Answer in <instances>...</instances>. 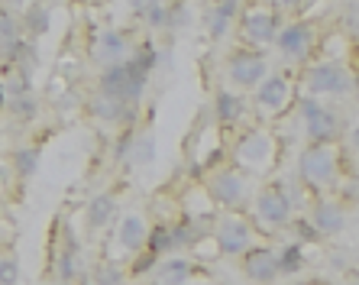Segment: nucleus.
<instances>
[{"label": "nucleus", "instance_id": "obj_1", "mask_svg": "<svg viewBox=\"0 0 359 285\" xmlns=\"http://www.w3.org/2000/svg\"><path fill=\"white\" fill-rule=\"evenodd\" d=\"M301 117H304V130L314 146H330L340 133V117L327 104L314 101V98H301Z\"/></svg>", "mask_w": 359, "mask_h": 285}, {"label": "nucleus", "instance_id": "obj_2", "mask_svg": "<svg viewBox=\"0 0 359 285\" xmlns=\"http://www.w3.org/2000/svg\"><path fill=\"white\" fill-rule=\"evenodd\" d=\"M337 172H340V159L334 146H311L301 156V178L308 185H334Z\"/></svg>", "mask_w": 359, "mask_h": 285}, {"label": "nucleus", "instance_id": "obj_3", "mask_svg": "<svg viewBox=\"0 0 359 285\" xmlns=\"http://www.w3.org/2000/svg\"><path fill=\"white\" fill-rule=\"evenodd\" d=\"M311 94H346L353 88V75L337 62H320L304 72Z\"/></svg>", "mask_w": 359, "mask_h": 285}, {"label": "nucleus", "instance_id": "obj_4", "mask_svg": "<svg viewBox=\"0 0 359 285\" xmlns=\"http://www.w3.org/2000/svg\"><path fill=\"white\" fill-rule=\"evenodd\" d=\"M292 201L285 198L282 185H269L266 192L256 198V220L266 227H285L288 220H292Z\"/></svg>", "mask_w": 359, "mask_h": 285}, {"label": "nucleus", "instance_id": "obj_5", "mask_svg": "<svg viewBox=\"0 0 359 285\" xmlns=\"http://www.w3.org/2000/svg\"><path fill=\"white\" fill-rule=\"evenodd\" d=\"M226 68L240 88H256L266 81V55L262 52H236V55H230Z\"/></svg>", "mask_w": 359, "mask_h": 285}, {"label": "nucleus", "instance_id": "obj_6", "mask_svg": "<svg viewBox=\"0 0 359 285\" xmlns=\"http://www.w3.org/2000/svg\"><path fill=\"white\" fill-rule=\"evenodd\" d=\"M214 237H217V244H220V253H226V256L243 253L250 246V220L240 218V214H226L217 224Z\"/></svg>", "mask_w": 359, "mask_h": 285}, {"label": "nucleus", "instance_id": "obj_7", "mask_svg": "<svg viewBox=\"0 0 359 285\" xmlns=\"http://www.w3.org/2000/svg\"><path fill=\"white\" fill-rule=\"evenodd\" d=\"M276 46L285 59H304L311 52V46H314V33H311L308 23H288L278 29Z\"/></svg>", "mask_w": 359, "mask_h": 285}, {"label": "nucleus", "instance_id": "obj_8", "mask_svg": "<svg viewBox=\"0 0 359 285\" xmlns=\"http://www.w3.org/2000/svg\"><path fill=\"white\" fill-rule=\"evenodd\" d=\"M243 36L250 42H276L278 39V17L269 7H256L243 17Z\"/></svg>", "mask_w": 359, "mask_h": 285}, {"label": "nucleus", "instance_id": "obj_9", "mask_svg": "<svg viewBox=\"0 0 359 285\" xmlns=\"http://www.w3.org/2000/svg\"><path fill=\"white\" fill-rule=\"evenodd\" d=\"M256 101H259V107L282 114V110L288 107V101H292V78L288 75H269L266 81L259 84V91H256Z\"/></svg>", "mask_w": 359, "mask_h": 285}, {"label": "nucleus", "instance_id": "obj_10", "mask_svg": "<svg viewBox=\"0 0 359 285\" xmlns=\"http://www.w3.org/2000/svg\"><path fill=\"white\" fill-rule=\"evenodd\" d=\"M243 269L252 282H272L278 276V256L269 250H246V260H243Z\"/></svg>", "mask_w": 359, "mask_h": 285}, {"label": "nucleus", "instance_id": "obj_11", "mask_svg": "<svg viewBox=\"0 0 359 285\" xmlns=\"http://www.w3.org/2000/svg\"><path fill=\"white\" fill-rule=\"evenodd\" d=\"M318 234H340L343 224H346V211L337 201H318L314 204V218H311Z\"/></svg>", "mask_w": 359, "mask_h": 285}, {"label": "nucleus", "instance_id": "obj_12", "mask_svg": "<svg viewBox=\"0 0 359 285\" xmlns=\"http://www.w3.org/2000/svg\"><path fill=\"white\" fill-rule=\"evenodd\" d=\"M243 192H246V185H243V178L236 175V172H220V175L210 182L214 201L224 204V208H233V204L243 198Z\"/></svg>", "mask_w": 359, "mask_h": 285}, {"label": "nucleus", "instance_id": "obj_13", "mask_svg": "<svg viewBox=\"0 0 359 285\" xmlns=\"http://www.w3.org/2000/svg\"><path fill=\"white\" fill-rule=\"evenodd\" d=\"M94 114L104 120H133V104H123L117 98H107V94H100L97 101H94Z\"/></svg>", "mask_w": 359, "mask_h": 285}, {"label": "nucleus", "instance_id": "obj_14", "mask_svg": "<svg viewBox=\"0 0 359 285\" xmlns=\"http://www.w3.org/2000/svg\"><path fill=\"white\" fill-rule=\"evenodd\" d=\"M214 114H217V120L220 124H236V120L243 117V101L236 98V94H226V91H220L217 94V101H214Z\"/></svg>", "mask_w": 359, "mask_h": 285}, {"label": "nucleus", "instance_id": "obj_15", "mask_svg": "<svg viewBox=\"0 0 359 285\" xmlns=\"http://www.w3.org/2000/svg\"><path fill=\"white\" fill-rule=\"evenodd\" d=\"M191 263L188 260H182V256H175V260H168L165 266L159 269V282L162 285H182V282H188L191 279Z\"/></svg>", "mask_w": 359, "mask_h": 285}, {"label": "nucleus", "instance_id": "obj_16", "mask_svg": "<svg viewBox=\"0 0 359 285\" xmlns=\"http://www.w3.org/2000/svg\"><path fill=\"white\" fill-rule=\"evenodd\" d=\"M123 49H126V39L120 33H100L94 55H97L100 62H114V59H120V55H123Z\"/></svg>", "mask_w": 359, "mask_h": 285}, {"label": "nucleus", "instance_id": "obj_17", "mask_svg": "<svg viewBox=\"0 0 359 285\" xmlns=\"http://www.w3.org/2000/svg\"><path fill=\"white\" fill-rule=\"evenodd\" d=\"M236 13H240V4H217V7L210 10V36H217V39L226 36Z\"/></svg>", "mask_w": 359, "mask_h": 285}, {"label": "nucleus", "instance_id": "obj_18", "mask_svg": "<svg viewBox=\"0 0 359 285\" xmlns=\"http://www.w3.org/2000/svg\"><path fill=\"white\" fill-rule=\"evenodd\" d=\"M304 266V246L301 244H288L278 253V276H294Z\"/></svg>", "mask_w": 359, "mask_h": 285}, {"label": "nucleus", "instance_id": "obj_19", "mask_svg": "<svg viewBox=\"0 0 359 285\" xmlns=\"http://www.w3.org/2000/svg\"><path fill=\"white\" fill-rule=\"evenodd\" d=\"M142 237H146L142 220L140 218H126L123 227H120V244H123L126 250H136V246H142Z\"/></svg>", "mask_w": 359, "mask_h": 285}, {"label": "nucleus", "instance_id": "obj_20", "mask_svg": "<svg viewBox=\"0 0 359 285\" xmlns=\"http://www.w3.org/2000/svg\"><path fill=\"white\" fill-rule=\"evenodd\" d=\"M110 214H114V201H110L107 194H100V198H94V201H91V208H88V224H91V227L107 224Z\"/></svg>", "mask_w": 359, "mask_h": 285}, {"label": "nucleus", "instance_id": "obj_21", "mask_svg": "<svg viewBox=\"0 0 359 285\" xmlns=\"http://www.w3.org/2000/svg\"><path fill=\"white\" fill-rule=\"evenodd\" d=\"M152 156H156V140H152L149 133H140L133 140V152H130V159L140 162V166H146V162H152Z\"/></svg>", "mask_w": 359, "mask_h": 285}, {"label": "nucleus", "instance_id": "obj_22", "mask_svg": "<svg viewBox=\"0 0 359 285\" xmlns=\"http://www.w3.org/2000/svg\"><path fill=\"white\" fill-rule=\"evenodd\" d=\"M175 250V240H172V227H159L149 234V253L152 256H162V253Z\"/></svg>", "mask_w": 359, "mask_h": 285}, {"label": "nucleus", "instance_id": "obj_23", "mask_svg": "<svg viewBox=\"0 0 359 285\" xmlns=\"http://www.w3.org/2000/svg\"><path fill=\"white\" fill-rule=\"evenodd\" d=\"M26 23H29L33 33H46V26H49V13H46V7L33 4V7L26 10Z\"/></svg>", "mask_w": 359, "mask_h": 285}, {"label": "nucleus", "instance_id": "obj_24", "mask_svg": "<svg viewBox=\"0 0 359 285\" xmlns=\"http://www.w3.org/2000/svg\"><path fill=\"white\" fill-rule=\"evenodd\" d=\"M20 269L13 260H0V285H17Z\"/></svg>", "mask_w": 359, "mask_h": 285}, {"label": "nucleus", "instance_id": "obj_25", "mask_svg": "<svg viewBox=\"0 0 359 285\" xmlns=\"http://www.w3.org/2000/svg\"><path fill=\"white\" fill-rule=\"evenodd\" d=\"M17 168L23 172V175H33V168H36V150H20L17 152Z\"/></svg>", "mask_w": 359, "mask_h": 285}, {"label": "nucleus", "instance_id": "obj_26", "mask_svg": "<svg viewBox=\"0 0 359 285\" xmlns=\"http://www.w3.org/2000/svg\"><path fill=\"white\" fill-rule=\"evenodd\" d=\"M13 36H17V23H13L7 13H0V42H4V46H13Z\"/></svg>", "mask_w": 359, "mask_h": 285}, {"label": "nucleus", "instance_id": "obj_27", "mask_svg": "<svg viewBox=\"0 0 359 285\" xmlns=\"http://www.w3.org/2000/svg\"><path fill=\"white\" fill-rule=\"evenodd\" d=\"M13 114H17V117H33V114H36V101L29 98V94L17 98V101H13Z\"/></svg>", "mask_w": 359, "mask_h": 285}, {"label": "nucleus", "instance_id": "obj_28", "mask_svg": "<svg viewBox=\"0 0 359 285\" xmlns=\"http://www.w3.org/2000/svg\"><path fill=\"white\" fill-rule=\"evenodd\" d=\"M294 237L298 240H318V230H314V224L311 220H294Z\"/></svg>", "mask_w": 359, "mask_h": 285}, {"label": "nucleus", "instance_id": "obj_29", "mask_svg": "<svg viewBox=\"0 0 359 285\" xmlns=\"http://www.w3.org/2000/svg\"><path fill=\"white\" fill-rule=\"evenodd\" d=\"M343 198H346V201H356V204H359V175L343 178Z\"/></svg>", "mask_w": 359, "mask_h": 285}, {"label": "nucleus", "instance_id": "obj_30", "mask_svg": "<svg viewBox=\"0 0 359 285\" xmlns=\"http://www.w3.org/2000/svg\"><path fill=\"white\" fill-rule=\"evenodd\" d=\"M188 13H191V10L184 7V4H175V7H168V26H184Z\"/></svg>", "mask_w": 359, "mask_h": 285}, {"label": "nucleus", "instance_id": "obj_31", "mask_svg": "<svg viewBox=\"0 0 359 285\" xmlns=\"http://www.w3.org/2000/svg\"><path fill=\"white\" fill-rule=\"evenodd\" d=\"M117 282H120V269H114V266L97 269V285H117Z\"/></svg>", "mask_w": 359, "mask_h": 285}, {"label": "nucleus", "instance_id": "obj_32", "mask_svg": "<svg viewBox=\"0 0 359 285\" xmlns=\"http://www.w3.org/2000/svg\"><path fill=\"white\" fill-rule=\"evenodd\" d=\"M59 276H62V279H65V282H68V279H72V276H75V250H68V253H65V256H62Z\"/></svg>", "mask_w": 359, "mask_h": 285}, {"label": "nucleus", "instance_id": "obj_33", "mask_svg": "<svg viewBox=\"0 0 359 285\" xmlns=\"http://www.w3.org/2000/svg\"><path fill=\"white\" fill-rule=\"evenodd\" d=\"M152 263H156V256H152V253H149V256H142V260L136 263V272H146V269H149Z\"/></svg>", "mask_w": 359, "mask_h": 285}, {"label": "nucleus", "instance_id": "obj_34", "mask_svg": "<svg viewBox=\"0 0 359 285\" xmlns=\"http://www.w3.org/2000/svg\"><path fill=\"white\" fill-rule=\"evenodd\" d=\"M353 146H356V150H359V126H356V130H353Z\"/></svg>", "mask_w": 359, "mask_h": 285}, {"label": "nucleus", "instance_id": "obj_35", "mask_svg": "<svg viewBox=\"0 0 359 285\" xmlns=\"http://www.w3.org/2000/svg\"><path fill=\"white\" fill-rule=\"evenodd\" d=\"M353 26H356V36H359V10H356V23H353Z\"/></svg>", "mask_w": 359, "mask_h": 285}, {"label": "nucleus", "instance_id": "obj_36", "mask_svg": "<svg viewBox=\"0 0 359 285\" xmlns=\"http://www.w3.org/2000/svg\"><path fill=\"white\" fill-rule=\"evenodd\" d=\"M0 107H4V88H0Z\"/></svg>", "mask_w": 359, "mask_h": 285}, {"label": "nucleus", "instance_id": "obj_37", "mask_svg": "<svg viewBox=\"0 0 359 285\" xmlns=\"http://www.w3.org/2000/svg\"><path fill=\"white\" fill-rule=\"evenodd\" d=\"M356 88H359V75H356Z\"/></svg>", "mask_w": 359, "mask_h": 285}]
</instances>
